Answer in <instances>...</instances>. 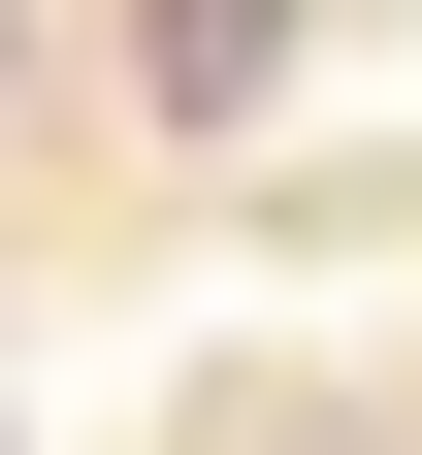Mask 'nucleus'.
Wrapping results in <instances>:
<instances>
[{"label": "nucleus", "instance_id": "f03ea898", "mask_svg": "<svg viewBox=\"0 0 422 455\" xmlns=\"http://www.w3.org/2000/svg\"><path fill=\"white\" fill-rule=\"evenodd\" d=\"M0 455H33V423H0Z\"/></svg>", "mask_w": 422, "mask_h": 455}, {"label": "nucleus", "instance_id": "f257e3e1", "mask_svg": "<svg viewBox=\"0 0 422 455\" xmlns=\"http://www.w3.org/2000/svg\"><path fill=\"white\" fill-rule=\"evenodd\" d=\"M131 66L195 98V131H260V98H292V0H131Z\"/></svg>", "mask_w": 422, "mask_h": 455}]
</instances>
